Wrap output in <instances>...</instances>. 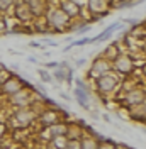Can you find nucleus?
Listing matches in <instances>:
<instances>
[{
    "label": "nucleus",
    "mask_w": 146,
    "mask_h": 149,
    "mask_svg": "<svg viewBox=\"0 0 146 149\" xmlns=\"http://www.w3.org/2000/svg\"><path fill=\"white\" fill-rule=\"evenodd\" d=\"M36 117H37V113L34 110H31L29 107H20V109H17L15 115H14L15 124H17V125H20V127H26V125H29V124L34 120Z\"/></svg>",
    "instance_id": "nucleus-1"
},
{
    "label": "nucleus",
    "mask_w": 146,
    "mask_h": 149,
    "mask_svg": "<svg viewBox=\"0 0 146 149\" xmlns=\"http://www.w3.org/2000/svg\"><path fill=\"white\" fill-rule=\"evenodd\" d=\"M116 85H117V81H116V76L110 73V71L97 78V88H99L102 93H110V92H114Z\"/></svg>",
    "instance_id": "nucleus-2"
},
{
    "label": "nucleus",
    "mask_w": 146,
    "mask_h": 149,
    "mask_svg": "<svg viewBox=\"0 0 146 149\" xmlns=\"http://www.w3.org/2000/svg\"><path fill=\"white\" fill-rule=\"evenodd\" d=\"M126 102H128V105H143L145 103V90L143 88H131V90H128V93H126Z\"/></svg>",
    "instance_id": "nucleus-3"
},
{
    "label": "nucleus",
    "mask_w": 146,
    "mask_h": 149,
    "mask_svg": "<svg viewBox=\"0 0 146 149\" xmlns=\"http://www.w3.org/2000/svg\"><path fill=\"white\" fill-rule=\"evenodd\" d=\"M10 102L14 103V105H17L19 109L20 107H29V103H31V93L27 90H24V88H20L17 93L10 95Z\"/></svg>",
    "instance_id": "nucleus-4"
},
{
    "label": "nucleus",
    "mask_w": 146,
    "mask_h": 149,
    "mask_svg": "<svg viewBox=\"0 0 146 149\" xmlns=\"http://www.w3.org/2000/svg\"><path fill=\"white\" fill-rule=\"evenodd\" d=\"M110 71V63L107 61V59H97L95 63H93V66H92L90 70V76H93V78H99V76H102V74L109 73Z\"/></svg>",
    "instance_id": "nucleus-5"
},
{
    "label": "nucleus",
    "mask_w": 146,
    "mask_h": 149,
    "mask_svg": "<svg viewBox=\"0 0 146 149\" xmlns=\"http://www.w3.org/2000/svg\"><path fill=\"white\" fill-rule=\"evenodd\" d=\"M22 81L17 80V78H7L4 83H2V92L7 93V95H14V93H17L20 88H22Z\"/></svg>",
    "instance_id": "nucleus-6"
},
{
    "label": "nucleus",
    "mask_w": 146,
    "mask_h": 149,
    "mask_svg": "<svg viewBox=\"0 0 146 149\" xmlns=\"http://www.w3.org/2000/svg\"><path fill=\"white\" fill-rule=\"evenodd\" d=\"M114 66H116V70L121 71V73H131V70H133V61L129 59L128 56H117V58L114 59Z\"/></svg>",
    "instance_id": "nucleus-7"
},
{
    "label": "nucleus",
    "mask_w": 146,
    "mask_h": 149,
    "mask_svg": "<svg viewBox=\"0 0 146 149\" xmlns=\"http://www.w3.org/2000/svg\"><path fill=\"white\" fill-rule=\"evenodd\" d=\"M48 134L49 137H55V136H66V130H68V125L63 124V122H56L53 125H48Z\"/></svg>",
    "instance_id": "nucleus-8"
},
{
    "label": "nucleus",
    "mask_w": 146,
    "mask_h": 149,
    "mask_svg": "<svg viewBox=\"0 0 146 149\" xmlns=\"http://www.w3.org/2000/svg\"><path fill=\"white\" fill-rule=\"evenodd\" d=\"M75 98H77V102L80 103V107L83 109H87V110H90V105H88V95H87V90L85 88H75Z\"/></svg>",
    "instance_id": "nucleus-9"
},
{
    "label": "nucleus",
    "mask_w": 146,
    "mask_h": 149,
    "mask_svg": "<svg viewBox=\"0 0 146 149\" xmlns=\"http://www.w3.org/2000/svg\"><path fill=\"white\" fill-rule=\"evenodd\" d=\"M37 119L43 122L44 125H53V124H56V122L60 120V117H58V113L56 112H43V113H39L37 115Z\"/></svg>",
    "instance_id": "nucleus-10"
},
{
    "label": "nucleus",
    "mask_w": 146,
    "mask_h": 149,
    "mask_svg": "<svg viewBox=\"0 0 146 149\" xmlns=\"http://www.w3.org/2000/svg\"><path fill=\"white\" fill-rule=\"evenodd\" d=\"M97 146H99V141L95 137H87L83 130V136L80 139V149H97Z\"/></svg>",
    "instance_id": "nucleus-11"
},
{
    "label": "nucleus",
    "mask_w": 146,
    "mask_h": 149,
    "mask_svg": "<svg viewBox=\"0 0 146 149\" xmlns=\"http://www.w3.org/2000/svg\"><path fill=\"white\" fill-rule=\"evenodd\" d=\"M66 142H68V137L66 136H55V137H51V148L53 149H65L66 148Z\"/></svg>",
    "instance_id": "nucleus-12"
},
{
    "label": "nucleus",
    "mask_w": 146,
    "mask_h": 149,
    "mask_svg": "<svg viewBox=\"0 0 146 149\" xmlns=\"http://www.w3.org/2000/svg\"><path fill=\"white\" fill-rule=\"evenodd\" d=\"M53 22H55L58 27H61V26H65L68 22V17L65 15L63 10H58V12H55V15H53Z\"/></svg>",
    "instance_id": "nucleus-13"
},
{
    "label": "nucleus",
    "mask_w": 146,
    "mask_h": 149,
    "mask_svg": "<svg viewBox=\"0 0 146 149\" xmlns=\"http://www.w3.org/2000/svg\"><path fill=\"white\" fill-rule=\"evenodd\" d=\"M63 7H65V12H68V14H72V15H75V14L78 12L77 3H73V2H65Z\"/></svg>",
    "instance_id": "nucleus-14"
},
{
    "label": "nucleus",
    "mask_w": 146,
    "mask_h": 149,
    "mask_svg": "<svg viewBox=\"0 0 146 149\" xmlns=\"http://www.w3.org/2000/svg\"><path fill=\"white\" fill-rule=\"evenodd\" d=\"M65 149H80V139H68Z\"/></svg>",
    "instance_id": "nucleus-15"
},
{
    "label": "nucleus",
    "mask_w": 146,
    "mask_h": 149,
    "mask_svg": "<svg viewBox=\"0 0 146 149\" xmlns=\"http://www.w3.org/2000/svg\"><path fill=\"white\" fill-rule=\"evenodd\" d=\"M39 74H41V80H43L44 83H51V81H53V76H49V73L44 71V70H39Z\"/></svg>",
    "instance_id": "nucleus-16"
},
{
    "label": "nucleus",
    "mask_w": 146,
    "mask_h": 149,
    "mask_svg": "<svg viewBox=\"0 0 146 149\" xmlns=\"http://www.w3.org/2000/svg\"><path fill=\"white\" fill-rule=\"evenodd\" d=\"M97 149H116V146H114L110 141H104V142H99Z\"/></svg>",
    "instance_id": "nucleus-17"
},
{
    "label": "nucleus",
    "mask_w": 146,
    "mask_h": 149,
    "mask_svg": "<svg viewBox=\"0 0 146 149\" xmlns=\"http://www.w3.org/2000/svg\"><path fill=\"white\" fill-rule=\"evenodd\" d=\"M65 74H66V73L60 70V71H56V73H55V78L58 80V81H60V83H61V81H65Z\"/></svg>",
    "instance_id": "nucleus-18"
},
{
    "label": "nucleus",
    "mask_w": 146,
    "mask_h": 149,
    "mask_svg": "<svg viewBox=\"0 0 146 149\" xmlns=\"http://www.w3.org/2000/svg\"><path fill=\"white\" fill-rule=\"evenodd\" d=\"M10 2H12V0H0V7H2V9H5L7 5H10Z\"/></svg>",
    "instance_id": "nucleus-19"
},
{
    "label": "nucleus",
    "mask_w": 146,
    "mask_h": 149,
    "mask_svg": "<svg viewBox=\"0 0 146 149\" xmlns=\"http://www.w3.org/2000/svg\"><path fill=\"white\" fill-rule=\"evenodd\" d=\"M46 68H58V63H46Z\"/></svg>",
    "instance_id": "nucleus-20"
},
{
    "label": "nucleus",
    "mask_w": 146,
    "mask_h": 149,
    "mask_svg": "<svg viewBox=\"0 0 146 149\" xmlns=\"http://www.w3.org/2000/svg\"><path fill=\"white\" fill-rule=\"evenodd\" d=\"M0 29H4V22H0Z\"/></svg>",
    "instance_id": "nucleus-21"
}]
</instances>
